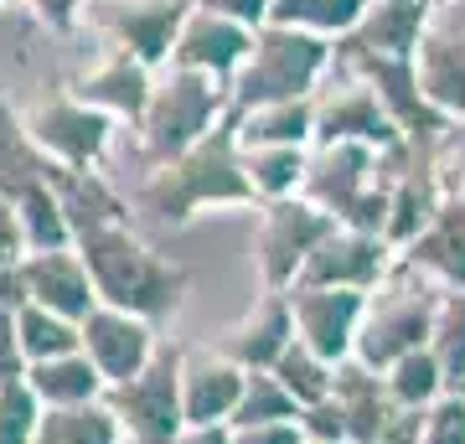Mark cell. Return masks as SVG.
<instances>
[{"instance_id": "cell-1", "label": "cell", "mask_w": 465, "mask_h": 444, "mask_svg": "<svg viewBox=\"0 0 465 444\" xmlns=\"http://www.w3.org/2000/svg\"><path fill=\"white\" fill-rule=\"evenodd\" d=\"M134 212L150 217L155 228H192L197 217L217 212V207H253L259 212V197H253L249 176H243V150H238V134H232V119L223 130H213L202 145H192L186 155L155 165L140 176V186L130 192Z\"/></svg>"}, {"instance_id": "cell-2", "label": "cell", "mask_w": 465, "mask_h": 444, "mask_svg": "<svg viewBox=\"0 0 465 444\" xmlns=\"http://www.w3.org/2000/svg\"><path fill=\"white\" fill-rule=\"evenodd\" d=\"M78 253L88 259L99 305L130 311V315H140V321H150V326H166V321L182 315L192 274H186L176 259L155 253V243L140 238L134 222H119V228L78 238Z\"/></svg>"}, {"instance_id": "cell-3", "label": "cell", "mask_w": 465, "mask_h": 444, "mask_svg": "<svg viewBox=\"0 0 465 444\" xmlns=\"http://www.w3.org/2000/svg\"><path fill=\"white\" fill-rule=\"evenodd\" d=\"M409 145L399 150H367V145H311V171H305V192L321 212H331L341 228L378 232L388 228V202Z\"/></svg>"}, {"instance_id": "cell-4", "label": "cell", "mask_w": 465, "mask_h": 444, "mask_svg": "<svg viewBox=\"0 0 465 444\" xmlns=\"http://www.w3.org/2000/svg\"><path fill=\"white\" fill-rule=\"evenodd\" d=\"M232 119V88L186 67H161L155 73V94H150L145 119L134 124V145L145 171L186 155L192 145H202L213 130H223Z\"/></svg>"}, {"instance_id": "cell-5", "label": "cell", "mask_w": 465, "mask_h": 444, "mask_svg": "<svg viewBox=\"0 0 465 444\" xmlns=\"http://www.w3.org/2000/svg\"><path fill=\"white\" fill-rule=\"evenodd\" d=\"M336 73V42L295 26H259L249 63L232 78V109H264V104L316 99Z\"/></svg>"}, {"instance_id": "cell-6", "label": "cell", "mask_w": 465, "mask_h": 444, "mask_svg": "<svg viewBox=\"0 0 465 444\" xmlns=\"http://www.w3.org/2000/svg\"><path fill=\"white\" fill-rule=\"evenodd\" d=\"M440 295L419 269L409 263H393V274L367 295V315H362V336H357V362L372 367V372H388V367L409 357V351H424L434 336V311H440Z\"/></svg>"}, {"instance_id": "cell-7", "label": "cell", "mask_w": 465, "mask_h": 444, "mask_svg": "<svg viewBox=\"0 0 465 444\" xmlns=\"http://www.w3.org/2000/svg\"><path fill=\"white\" fill-rule=\"evenodd\" d=\"M21 124L36 140V150L47 155L57 171H104L109 150H114V134L124 124H114L109 114H99L94 104H84L73 88H52V94H36L26 109H21Z\"/></svg>"}, {"instance_id": "cell-8", "label": "cell", "mask_w": 465, "mask_h": 444, "mask_svg": "<svg viewBox=\"0 0 465 444\" xmlns=\"http://www.w3.org/2000/svg\"><path fill=\"white\" fill-rule=\"evenodd\" d=\"M192 11H197V0H88L84 26L104 47L130 52L161 73V67H171L176 36Z\"/></svg>"}, {"instance_id": "cell-9", "label": "cell", "mask_w": 465, "mask_h": 444, "mask_svg": "<svg viewBox=\"0 0 465 444\" xmlns=\"http://www.w3.org/2000/svg\"><path fill=\"white\" fill-rule=\"evenodd\" d=\"M336 217L321 212L311 197L269 202L259 207V228H253V263H259V284L264 290H295L305 263L326 238H331Z\"/></svg>"}, {"instance_id": "cell-10", "label": "cell", "mask_w": 465, "mask_h": 444, "mask_svg": "<svg viewBox=\"0 0 465 444\" xmlns=\"http://www.w3.org/2000/svg\"><path fill=\"white\" fill-rule=\"evenodd\" d=\"M114 409L124 444H176V434L186 429L182 409V346H161L155 362L140 378L109 388L104 398Z\"/></svg>"}, {"instance_id": "cell-11", "label": "cell", "mask_w": 465, "mask_h": 444, "mask_svg": "<svg viewBox=\"0 0 465 444\" xmlns=\"http://www.w3.org/2000/svg\"><path fill=\"white\" fill-rule=\"evenodd\" d=\"M336 73H351V78H362L372 94L382 99V109L399 119V130L424 145V140H445L455 134V124L434 114L424 94H419V67L414 57H382V52H362V47H341L336 42Z\"/></svg>"}, {"instance_id": "cell-12", "label": "cell", "mask_w": 465, "mask_h": 444, "mask_svg": "<svg viewBox=\"0 0 465 444\" xmlns=\"http://www.w3.org/2000/svg\"><path fill=\"white\" fill-rule=\"evenodd\" d=\"M316 145H367V150H399L409 134L399 119L382 109V99L351 73H336L316 94Z\"/></svg>"}, {"instance_id": "cell-13", "label": "cell", "mask_w": 465, "mask_h": 444, "mask_svg": "<svg viewBox=\"0 0 465 444\" xmlns=\"http://www.w3.org/2000/svg\"><path fill=\"white\" fill-rule=\"evenodd\" d=\"M290 311H295V341H305L316 357H326L331 367L357 357V336H362V315H367L362 290L295 284L290 290Z\"/></svg>"}, {"instance_id": "cell-14", "label": "cell", "mask_w": 465, "mask_h": 444, "mask_svg": "<svg viewBox=\"0 0 465 444\" xmlns=\"http://www.w3.org/2000/svg\"><path fill=\"white\" fill-rule=\"evenodd\" d=\"M393 263H399V248L388 243V238L336 222L331 238L311 253L300 284H316V290H362V295H372L393 274Z\"/></svg>"}, {"instance_id": "cell-15", "label": "cell", "mask_w": 465, "mask_h": 444, "mask_svg": "<svg viewBox=\"0 0 465 444\" xmlns=\"http://www.w3.org/2000/svg\"><path fill=\"white\" fill-rule=\"evenodd\" d=\"M161 346H166L161 341V326H150V321H140L130 311H114V305H94L84 321V351L109 388L140 378L155 362Z\"/></svg>"}, {"instance_id": "cell-16", "label": "cell", "mask_w": 465, "mask_h": 444, "mask_svg": "<svg viewBox=\"0 0 465 444\" xmlns=\"http://www.w3.org/2000/svg\"><path fill=\"white\" fill-rule=\"evenodd\" d=\"M213 346L223 351V357H232L243 372H274V362L295 346L290 290H259L249 311L213 336Z\"/></svg>"}, {"instance_id": "cell-17", "label": "cell", "mask_w": 465, "mask_h": 444, "mask_svg": "<svg viewBox=\"0 0 465 444\" xmlns=\"http://www.w3.org/2000/svg\"><path fill=\"white\" fill-rule=\"evenodd\" d=\"M67 88L84 104H94L99 114H109L114 124H130L134 130L150 109V94H155V67H145L140 57H130V52L104 47L84 73L67 78Z\"/></svg>"}, {"instance_id": "cell-18", "label": "cell", "mask_w": 465, "mask_h": 444, "mask_svg": "<svg viewBox=\"0 0 465 444\" xmlns=\"http://www.w3.org/2000/svg\"><path fill=\"white\" fill-rule=\"evenodd\" d=\"M249 372L223 357L213 341L207 346H182V409L186 424H232L238 398H243Z\"/></svg>"}, {"instance_id": "cell-19", "label": "cell", "mask_w": 465, "mask_h": 444, "mask_svg": "<svg viewBox=\"0 0 465 444\" xmlns=\"http://www.w3.org/2000/svg\"><path fill=\"white\" fill-rule=\"evenodd\" d=\"M253 52V32L249 26H238L228 16H213V11H192L176 36V52H171V67H186V73H202V78H217L228 83L238 78V67L249 63Z\"/></svg>"}, {"instance_id": "cell-20", "label": "cell", "mask_w": 465, "mask_h": 444, "mask_svg": "<svg viewBox=\"0 0 465 444\" xmlns=\"http://www.w3.org/2000/svg\"><path fill=\"white\" fill-rule=\"evenodd\" d=\"M26 284H32V305H47V311L67 315L78 326L99 305V290H94V274H88V259L78 253V243L26 253Z\"/></svg>"}, {"instance_id": "cell-21", "label": "cell", "mask_w": 465, "mask_h": 444, "mask_svg": "<svg viewBox=\"0 0 465 444\" xmlns=\"http://www.w3.org/2000/svg\"><path fill=\"white\" fill-rule=\"evenodd\" d=\"M419 67V94L434 114L455 124H465V26H434L424 36V47L414 57Z\"/></svg>"}, {"instance_id": "cell-22", "label": "cell", "mask_w": 465, "mask_h": 444, "mask_svg": "<svg viewBox=\"0 0 465 444\" xmlns=\"http://www.w3.org/2000/svg\"><path fill=\"white\" fill-rule=\"evenodd\" d=\"M434 11H440V0H367L362 26L341 47L382 52V57H419L424 36L434 32Z\"/></svg>"}, {"instance_id": "cell-23", "label": "cell", "mask_w": 465, "mask_h": 444, "mask_svg": "<svg viewBox=\"0 0 465 444\" xmlns=\"http://www.w3.org/2000/svg\"><path fill=\"white\" fill-rule=\"evenodd\" d=\"M409 269H419L434 290H465V197L445 202L434 222L399 253Z\"/></svg>"}, {"instance_id": "cell-24", "label": "cell", "mask_w": 465, "mask_h": 444, "mask_svg": "<svg viewBox=\"0 0 465 444\" xmlns=\"http://www.w3.org/2000/svg\"><path fill=\"white\" fill-rule=\"evenodd\" d=\"M52 186H57V202H63L67 222H73V243L88 238V232L134 222V202L124 197L104 171H57Z\"/></svg>"}, {"instance_id": "cell-25", "label": "cell", "mask_w": 465, "mask_h": 444, "mask_svg": "<svg viewBox=\"0 0 465 444\" xmlns=\"http://www.w3.org/2000/svg\"><path fill=\"white\" fill-rule=\"evenodd\" d=\"M331 398L341 403V413H347V429H351V444H372L382 434V429L399 419V403H393V393H388V382H382V372H372V367H362L357 357L351 362L336 367V388Z\"/></svg>"}, {"instance_id": "cell-26", "label": "cell", "mask_w": 465, "mask_h": 444, "mask_svg": "<svg viewBox=\"0 0 465 444\" xmlns=\"http://www.w3.org/2000/svg\"><path fill=\"white\" fill-rule=\"evenodd\" d=\"M238 145H316V99L264 104V109H232Z\"/></svg>"}, {"instance_id": "cell-27", "label": "cell", "mask_w": 465, "mask_h": 444, "mask_svg": "<svg viewBox=\"0 0 465 444\" xmlns=\"http://www.w3.org/2000/svg\"><path fill=\"white\" fill-rule=\"evenodd\" d=\"M26 382L42 398V409H78V403L109 398V382L99 378V367L88 362V351H67V357H52V362H32L26 367Z\"/></svg>"}, {"instance_id": "cell-28", "label": "cell", "mask_w": 465, "mask_h": 444, "mask_svg": "<svg viewBox=\"0 0 465 444\" xmlns=\"http://www.w3.org/2000/svg\"><path fill=\"white\" fill-rule=\"evenodd\" d=\"M238 150H243V176H249L259 207L290 202V197L305 192L311 150H300V145H238Z\"/></svg>"}, {"instance_id": "cell-29", "label": "cell", "mask_w": 465, "mask_h": 444, "mask_svg": "<svg viewBox=\"0 0 465 444\" xmlns=\"http://www.w3.org/2000/svg\"><path fill=\"white\" fill-rule=\"evenodd\" d=\"M57 176V165L36 150V140L26 134L21 124V109L11 104H0V197L16 202L21 192H32V186L52 182Z\"/></svg>"}, {"instance_id": "cell-30", "label": "cell", "mask_w": 465, "mask_h": 444, "mask_svg": "<svg viewBox=\"0 0 465 444\" xmlns=\"http://www.w3.org/2000/svg\"><path fill=\"white\" fill-rule=\"evenodd\" d=\"M367 16V0H274L269 21L274 26H295V32L326 36V42H347Z\"/></svg>"}, {"instance_id": "cell-31", "label": "cell", "mask_w": 465, "mask_h": 444, "mask_svg": "<svg viewBox=\"0 0 465 444\" xmlns=\"http://www.w3.org/2000/svg\"><path fill=\"white\" fill-rule=\"evenodd\" d=\"M382 382H388V393H393V403H399L403 413H430L445 393H455L450 378H445V367H440V357H434L430 346L399 357V362L382 372Z\"/></svg>"}, {"instance_id": "cell-32", "label": "cell", "mask_w": 465, "mask_h": 444, "mask_svg": "<svg viewBox=\"0 0 465 444\" xmlns=\"http://www.w3.org/2000/svg\"><path fill=\"white\" fill-rule=\"evenodd\" d=\"M36 444H124V429H119L114 409L99 398V403H78V409H47Z\"/></svg>"}, {"instance_id": "cell-33", "label": "cell", "mask_w": 465, "mask_h": 444, "mask_svg": "<svg viewBox=\"0 0 465 444\" xmlns=\"http://www.w3.org/2000/svg\"><path fill=\"white\" fill-rule=\"evenodd\" d=\"M16 331H21L26 367L52 362V357H67V351H84V326L67 321V315H57V311H47V305H26V311H16Z\"/></svg>"}, {"instance_id": "cell-34", "label": "cell", "mask_w": 465, "mask_h": 444, "mask_svg": "<svg viewBox=\"0 0 465 444\" xmlns=\"http://www.w3.org/2000/svg\"><path fill=\"white\" fill-rule=\"evenodd\" d=\"M16 217H21V232H26V253L73 248V222H67V212H63L57 186H52V182L21 192V197H16Z\"/></svg>"}, {"instance_id": "cell-35", "label": "cell", "mask_w": 465, "mask_h": 444, "mask_svg": "<svg viewBox=\"0 0 465 444\" xmlns=\"http://www.w3.org/2000/svg\"><path fill=\"white\" fill-rule=\"evenodd\" d=\"M300 419L295 393L284 388L274 372H249L243 382V398H238V413H232V429H253V424H290Z\"/></svg>"}, {"instance_id": "cell-36", "label": "cell", "mask_w": 465, "mask_h": 444, "mask_svg": "<svg viewBox=\"0 0 465 444\" xmlns=\"http://www.w3.org/2000/svg\"><path fill=\"white\" fill-rule=\"evenodd\" d=\"M274 378L295 393L300 409H311V403H326L336 388V367L326 362V357H316L305 341H295L290 351H284L280 362H274Z\"/></svg>"}, {"instance_id": "cell-37", "label": "cell", "mask_w": 465, "mask_h": 444, "mask_svg": "<svg viewBox=\"0 0 465 444\" xmlns=\"http://www.w3.org/2000/svg\"><path fill=\"white\" fill-rule=\"evenodd\" d=\"M430 351L440 357V367H445L450 388L460 393V388H465V290H445V295H440Z\"/></svg>"}, {"instance_id": "cell-38", "label": "cell", "mask_w": 465, "mask_h": 444, "mask_svg": "<svg viewBox=\"0 0 465 444\" xmlns=\"http://www.w3.org/2000/svg\"><path fill=\"white\" fill-rule=\"evenodd\" d=\"M42 398L32 393L26 378L0 382V444H36V429H42Z\"/></svg>"}, {"instance_id": "cell-39", "label": "cell", "mask_w": 465, "mask_h": 444, "mask_svg": "<svg viewBox=\"0 0 465 444\" xmlns=\"http://www.w3.org/2000/svg\"><path fill=\"white\" fill-rule=\"evenodd\" d=\"M419 444H465V393H445L424 413Z\"/></svg>"}, {"instance_id": "cell-40", "label": "cell", "mask_w": 465, "mask_h": 444, "mask_svg": "<svg viewBox=\"0 0 465 444\" xmlns=\"http://www.w3.org/2000/svg\"><path fill=\"white\" fill-rule=\"evenodd\" d=\"M300 434L305 439H321V444H351V429H347V413H341V403L336 398H326V403H311V409H300Z\"/></svg>"}, {"instance_id": "cell-41", "label": "cell", "mask_w": 465, "mask_h": 444, "mask_svg": "<svg viewBox=\"0 0 465 444\" xmlns=\"http://www.w3.org/2000/svg\"><path fill=\"white\" fill-rule=\"evenodd\" d=\"M21 5H26L47 32H78V26H84V11H88V0H21Z\"/></svg>"}, {"instance_id": "cell-42", "label": "cell", "mask_w": 465, "mask_h": 444, "mask_svg": "<svg viewBox=\"0 0 465 444\" xmlns=\"http://www.w3.org/2000/svg\"><path fill=\"white\" fill-rule=\"evenodd\" d=\"M197 5L213 11V16H228V21H238V26H249V32L269 26V11H274V0H197Z\"/></svg>"}, {"instance_id": "cell-43", "label": "cell", "mask_w": 465, "mask_h": 444, "mask_svg": "<svg viewBox=\"0 0 465 444\" xmlns=\"http://www.w3.org/2000/svg\"><path fill=\"white\" fill-rule=\"evenodd\" d=\"M26 378V351H21L16 311H0V382Z\"/></svg>"}, {"instance_id": "cell-44", "label": "cell", "mask_w": 465, "mask_h": 444, "mask_svg": "<svg viewBox=\"0 0 465 444\" xmlns=\"http://www.w3.org/2000/svg\"><path fill=\"white\" fill-rule=\"evenodd\" d=\"M21 259H26V232H21L16 202L0 197V269L5 263H21Z\"/></svg>"}, {"instance_id": "cell-45", "label": "cell", "mask_w": 465, "mask_h": 444, "mask_svg": "<svg viewBox=\"0 0 465 444\" xmlns=\"http://www.w3.org/2000/svg\"><path fill=\"white\" fill-rule=\"evenodd\" d=\"M32 305V284H26V259L0 269V311H26Z\"/></svg>"}, {"instance_id": "cell-46", "label": "cell", "mask_w": 465, "mask_h": 444, "mask_svg": "<svg viewBox=\"0 0 465 444\" xmlns=\"http://www.w3.org/2000/svg\"><path fill=\"white\" fill-rule=\"evenodd\" d=\"M232 444H305L300 424H253V429H232Z\"/></svg>"}, {"instance_id": "cell-47", "label": "cell", "mask_w": 465, "mask_h": 444, "mask_svg": "<svg viewBox=\"0 0 465 444\" xmlns=\"http://www.w3.org/2000/svg\"><path fill=\"white\" fill-rule=\"evenodd\" d=\"M419 429H424V413H399L372 444H419Z\"/></svg>"}, {"instance_id": "cell-48", "label": "cell", "mask_w": 465, "mask_h": 444, "mask_svg": "<svg viewBox=\"0 0 465 444\" xmlns=\"http://www.w3.org/2000/svg\"><path fill=\"white\" fill-rule=\"evenodd\" d=\"M176 444H232V424H186Z\"/></svg>"}, {"instance_id": "cell-49", "label": "cell", "mask_w": 465, "mask_h": 444, "mask_svg": "<svg viewBox=\"0 0 465 444\" xmlns=\"http://www.w3.org/2000/svg\"><path fill=\"white\" fill-rule=\"evenodd\" d=\"M0 5H21V0H0Z\"/></svg>"}, {"instance_id": "cell-50", "label": "cell", "mask_w": 465, "mask_h": 444, "mask_svg": "<svg viewBox=\"0 0 465 444\" xmlns=\"http://www.w3.org/2000/svg\"><path fill=\"white\" fill-rule=\"evenodd\" d=\"M305 444H321V439H305Z\"/></svg>"}, {"instance_id": "cell-51", "label": "cell", "mask_w": 465, "mask_h": 444, "mask_svg": "<svg viewBox=\"0 0 465 444\" xmlns=\"http://www.w3.org/2000/svg\"><path fill=\"white\" fill-rule=\"evenodd\" d=\"M440 5H450V0H440Z\"/></svg>"}, {"instance_id": "cell-52", "label": "cell", "mask_w": 465, "mask_h": 444, "mask_svg": "<svg viewBox=\"0 0 465 444\" xmlns=\"http://www.w3.org/2000/svg\"><path fill=\"white\" fill-rule=\"evenodd\" d=\"M460 393H465V388H460Z\"/></svg>"}]
</instances>
